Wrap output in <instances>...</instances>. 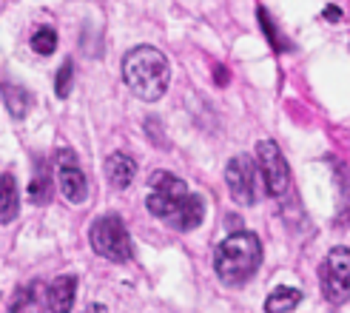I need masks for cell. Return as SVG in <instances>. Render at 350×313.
I'll return each mask as SVG.
<instances>
[{
    "mask_svg": "<svg viewBox=\"0 0 350 313\" xmlns=\"http://www.w3.org/2000/svg\"><path fill=\"white\" fill-rule=\"evenodd\" d=\"M146 208L165 222L168 228L188 234L200 228V222L205 219V202L200 194H194L180 177H174L171 171H154L148 177V197Z\"/></svg>",
    "mask_w": 350,
    "mask_h": 313,
    "instance_id": "cell-1",
    "label": "cell"
},
{
    "mask_svg": "<svg viewBox=\"0 0 350 313\" xmlns=\"http://www.w3.org/2000/svg\"><path fill=\"white\" fill-rule=\"evenodd\" d=\"M122 83L139 100H146V103L160 100L168 92V83H171L168 57L154 46H134L122 57Z\"/></svg>",
    "mask_w": 350,
    "mask_h": 313,
    "instance_id": "cell-2",
    "label": "cell"
},
{
    "mask_svg": "<svg viewBox=\"0 0 350 313\" xmlns=\"http://www.w3.org/2000/svg\"><path fill=\"white\" fill-rule=\"evenodd\" d=\"M262 265V242L251 231H237L225 236L214 251V271L222 285L239 288L251 280Z\"/></svg>",
    "mask_w": 350,
    "mask_h": 313,
    "instance_id": "cell-3",
    "label": "cell"
},
{
    "mask_svg": "<svg viewBox=\"0 0 350 313\" xmlns=\"http://www.w3.org/2000/svg\"><path fill=\"white\" fill-rule=\"evenodd\" d=\"M89 242H92V251L109 262H129L134 256V245H131V234L126 228L117 214H106V217H97L89 228Z\"/></svg>",
    "mask_w": 350,
    "mask_h": 313,
    "instance_id": "cell-4",
    "label": "cell"
},
{
    "mask_svg": "<svg viewBox=\"0 0 350 313\" xmlns=\"http://www.w3.org/2000/svg\"><path fill=\"white\" fill-rule=\"evenodd\" d=\"M262 182H265L262 180V171L248 154H237L225 165V185H228L231 200L237 205H245V208L256 205L262 194Z\"/></svg>",
    "mask_w": 350,
    "mask_h": 313,
    "instance_id": "cell-5",
    "label": "cell"
},
{
    "mask_svg": "<svg viewBox=\"0 0 350 313\" xmlns=\"http://www.w3.org/2000/svg\"><path fill=\"white\" fill-rule=\"evenodd\" d=\"M319 285H322V297L330 305L350 302V248L339 245L327 251V256L319 265Z\"/></svg>",
    "mask_w": 350,
    "mask_h": 313,
    "instance_id": "cell-6",
    "label": "cell"
},
{
    "mask_svg": "<svg viewBox=\"0 0 350 313\" xmlns=\"http://www.w3.org/2000/svg\"><path fill=\"white\" fill-rule=\"evenodd\" d=\"M256 165L262 171V180H265V191L271 197L282 200L291 191V168L288 160L279 151V146L273 140H259L256 143Z\"/></svg>",
    "mask_w": 350,
    "mask_h": 313,
    "instance_id": "cell-7",
    "label": "cell"
},
{
    "mask_svg": "<svg viewBox=\"0 0 350 313\" xmlns=\"http://www.w3.org/2000/svg\"><path fill=\"white\" fill-rule=\"evenodd\" d=\"M55 171H57V188L68 202L83 205L89 200V182H85V174L72 148H60L55 154Z\"/></svg>",
    "mask_w": 350,
    "mask_h": 313,
    "instance_id": "cell-8",
    "label": "cell"
},
{
    "mask_svg": "<svg viewBox=\"0 0 350 313\" xmlns=\"http://www.w3.org/2000/svg\"><path fill=\"white\" fill-rule=\"evenodd\" d=\"M137 177V163L131 160L129 154H109V160H106V180L114 191H126Z\"/></svg>",
    "mask_w": 350,
    "mask_h": 313,
    "instance_id": "cell-9",
    "label": "cell"
},
{
    "mask_svg": "<svg viewBox=\"0 0 350 313\" xmlns=\"http://www.w3.org/2000/svg\"><path fill=\"white\" fill-rule=\"evenodd\" d=\"M75 297H77V276H72V273L57 276V280L49 285V308H51V313H72Z\"/></svg>",
    "mask_w": 350,
    "mask_h": 313,
    "instance_id": "cell-10",
    "label": "cell"
},
{
    "mask_svg": "<svg viewBox=\"0 0 350 313\" xmlns=\"http://www.w3.org/2000/svg\"><path fill=\"white\" fill-rule=\"evenodd\" d=\"M21 214V194H17L14 174H0V225H9Z\"/></svg>",
    "mask_w": 350,
    "mask_h": 313,
    "instance_id": "cell-11",
    "label": "cell"
},
{
    "mask_svg": "<svg viewBox=\"0 0 350 313\" xmlns=\"http://www.w3.org/2000/svg\"><path fill=\"white\" fill-rule=\"evenodd\" d=\"M0 92H3V100H6V109L14 120H23L29 106H31V94L23 89L21 83H3L0 85Z\"/></svg>",
    "mask_w": 350,
    "mask_h": 313,
    "instance_id": "cell-12",
    "label": "cell"
},
{
    "mask_svg": "<svg viewBox=\"0 0 350 313\" xmlns=\"http://www.w3.org/2000/svg\"><path fill=\"white\" fill-rule=\"evenodd\" d=\"M299 302H302V290L282 285L265 299V313H291V310H296Z\"/></svg>",
    "mask_w": 350,
    "mask_h": 313,
    "instance_id": "cell-13",
    "label": "cell"
},
{
    "mask_svg": "<svg viewBox=\"0 0 350 313\" xmlns=\"http://www.w3.org/2000/svg\"><path fill=\"white\" fill-rule=\"evenodd\" d=\"M40 302H38V285H21L12 293L9 302V313H38Z\"/></svg>",
    "mask_w": 350,
    "mask_h": 313,
    "instance_id": "cell-14",
    "label": "cell"
},
{
    "mask_svg": "<svg viewBox=\"0 0 350 313\" xmlns=\"http://www.w3.org/2000/svg\"><path fill=\"white\" fill-rule=\"evenodd\" d=\"M29 197H31V202H34V205H46V202H49V197H51L49 174H46L43 163H38V174H34L31 182H29Z\"/></svg>",
    "mask_w": 350,
    "mask_h": 313,
    "instance_id": "cell-15",
    "label": "cell"
},
{
    "mask_svg": "<svg viewBox=\"0 0 350 313\" xmlns=\"http://www.w3.org/2000/svg\"><path fill=\"white\" fill-rule=\"evenodd\" d=\"M55 49H57V31L51 26H40L38 31L31 34V51L49 57V55H55Z\"/></svg>",
    "mask_w": 350,
    "mask_h": 313,
    "instance_id": "cell-16",
    "label": "cell"
},
{
    "mask_svg": "<svg viewBox=\"0 0 350 313\" xmlns=\"http://www.w3.org/2000/svg\"><path fill=\"white\" fill-rule=\"evenodd\" d=\"M256 21H259V26H262V31H265V38H268V43L273 46V51H282V49H291L285 40H279V38H282V34H279L276 31V26H273V21H271V17H268V12L265 9H256Z\"/></svg>",
    "mask_w": 350,
    "mask_h": 313,
    "instance_id": "cell-17",
    "label": "cell"
},
{
    "mask_svg": "<svg viewBox=\"0 0 350 313\" xmlns=\"http://www.w3.org/2000/svg\"><path fill=\"white\" fill-rule=\"evenodd\" d=\"M72 83H75V63H72V60H63L60 72H57V77H55V94H57L60 100H66L68 94H72Z\"/></svg>",
    "mask_w": 350,
    "mask_h": 313,
    "instance_id": "cell-18",
    "label": "cell"
},
{
    "mask_svg": "<svg viewBox=\"0 0 350 313\" xmlns=\"http://www.w3.org/2000/svg\"><path fill=\"white\" fill-rule=\"evenodd\" d=\"M214 77H217V85H228V80H231V74H228V68L225 66H214Z\"/></svg>",
    "mask_w": 350,
    "mask_h": 313,
    "instance_id": "cell-19",
    "label": "cell"
},
{
    "mask_svg": "<svg viewBox=\"0 0 350 313\" xmlns=\"http://www.w3.org/2000/svg\"><path fill=\"white\" fill-rule=\"evenodd\" d=\"M325 21H330V23H339L342 21V9L339 6H325Z\"/></svg>",
    "mask_w": 350,
    "mask_h": 313,
    "instance_id": "cell-20",
    "label": "cell"
},
{
    "mask_svg": "<svg viewBox=\"0 0 350 313\" xmlns=\"http://www.w3.org/2000/svg\"><path fill=\"white\" fill-rule=\"evenodd\" d=\"M83 313H111L106 305H97V302H92V305H85V310Z\"/></svg>",
    "mask_w": 350,
    "mask_h": 313,
    "instance_id": "cell-21",
    "label": "cell"
}]
</instances>
